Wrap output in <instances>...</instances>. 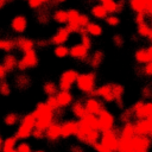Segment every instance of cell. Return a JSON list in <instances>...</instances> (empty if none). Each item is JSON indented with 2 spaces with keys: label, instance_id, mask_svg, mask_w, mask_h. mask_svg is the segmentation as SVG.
Listing matches in <instances>:
<instances>
[{
  "label": "cell",
  "instance_id": "14",
  "mask_svg": "<svg viewBox=\"0 0 152 152\" xmlns=\"http://www.w3.org/2000/svg\"><path fill=\"white\" fill-rule=\"evenodd\" d=\"M134 59L139 65H144L148 62H152V46L148 45L147 48L138 49L134 53Z\"/></svg>",
  "mask_w": 152,
  "mask_h": 152
},
{
  "label": "cell",
  "instance_id": "3",
  "mask_svg": "<svg viewBox=\"0 0 152 152\" xmlns=\"http://www.w3.org/2000/svg\"><path fill=\"white\" fill-rule=\"evenodd\" d=\"M34 122H36V120L31 113L21 116L19 119V127H18L14 137L18 140H25V139L30 138L32 134V131L34 129Z\"/></svg>",
  "mask_w": 152,
  "mask_h": 152
},
{
  "label": "cell",
  "instance_id": "11",
  "mask_svg": "<svg viewBox=\"0 0 152 152\" xmlns=\"http://www.w3.org/2000/svg\"><path fill=\"white\" fill-rule=\"evenodd\" d=\"M134 132L137 135H152V118H145V119H135L133 122Z\"/></svg>",
  "mask_w": 152,
  "mask_h": 152
},
{
  "label": "cell",
  "instance_id": "25",
  "mask_svg": "<svg viewBox=\"0 0 152 152\" xmlns=\"http://www.w3.org/2000/svg\"><path fill=\"white\" fill-rule=\"evenodd\" d=\"M137 33H138V36H140L142 38H147L148 40L152 39V30L146 21L137 24Z\"/></svg>",
  "mask_w": 152,
  "mask_h": 152
},
{
  "label": "cell",
  "instance_id": "33",
  "mask_svg": "<svg viewBox=\"0 0 152 152\" xmlns=\"http://www.w3.org/2000/svg\"><path fill=\"white\" fill-rule=\"evenodd\" d=\"M52 18H53L55 21H57V23H59V24H66V21H68L66 11H65V10H62V8H58V10H56V11H53Z\"/></svg>",
  "mask_w": 152,
  "mask_h": 152
},
{
  "label": "cell",
  "instance_id": "54",
  "mask_svg": "<svg viewBox=\"0 0 152 152\" xmlns=\"http://www.w3.org/2000/svg\"><path fill=\"white\" fill-rule=\"evenodd\" d=\"M57 4H62V2H64V1H66V0H55Z\"/></svg>",
  "mask_w": 152,
  "mask_h": 152
},
{
  "label": "cell",
  "instance_id": "41",
  "mask_svg": "<svg viewBox=\"0 0 152 152\" xmlns=\"http://www.w3.org/2000/svg\"><path fill=\"white\" fill-rule=\"evenodd\" d=\"M45 102L56 112V110H59L61 108H59V106H58V102H57V99H56V96L55 95H49L48 96V99L45 100Z\"/></svg>",
  "mask_w": 152,
  "mask_h": 152
},
{
  "label": "cell",
  "instance_id": "8",
  "mask_svg": "<svg viewBox=\"0 0 152 152\" xmlns=\"http://www.w3.org/2000/svg\"><path fill=\"white\" fill-rule=\"evenodd\" d=\"M78 72L74 69H69L62 72L59 81H58V90H70L71 87L75 84Z\"/></svg>",
  "mask_w": 152,
  "mask_h": 152
},
{
  "label": "cell",
  "instance_id": "51",
  "mask_svg": "<svg viewBox=\"0 0 152 152\" xmlns=\"http://www.w3.org/2000/svg\"><path fill=\"white\" fill-rule=\"evenodd\" d=\"M6 5V0H0V10Z\"/></svg>",
  "mask_w": 152,
  "mask_h": 152
},
{
  "label": "cell",
  "instance_id": "35",
  "mask_svg": "<svg viewBox=\"0 0 152 152\" xmlns=\"http://www.w3.org/2000/svg\"><path fill=\"white\" fill-rule=\"evenodd\" d=\"M14 40L13 39H6V38H0V50L11 52L14 49Z\"/></svg>",
  "mask_w": 152,
  "mask_h": 152
},
{
  "label": "cell",
  "instance_id": "9",
  "mask_svg": "<svg viewBox=\"0 0 152 152\" xmlns=\"http://www.w3.org/2000/svg\"><path fill=\"white\" fill-rule=\"evenodd\" d=\"M97 122H99V129L100 132L102 131H108L113 129L115 126V119L110 112H108L106 108H103L97 115Z\"/></svg>",
  "mask_w": 152,
  "mask_h": 152
},
{
  "label": "cell",
  "instance_id": "55",
  "mask_svg": "<svg viewBox=\"0 0 152 152\" xmlns=\"http://www.w3.org/2000/svg\"><path fill=\"white\" fill-rule=\"evenodd\" d=\"M6 152H18L15 148H13V150H10V151H6Z\"/></svg>",
  "mask_w": 152,
  "mask_h": 152
},
{
  "label": "cell",
  "instance_id": "50",
  "mask_svg": "<svg viewBox=\"0 0 152 152\" xmlns=\"http://www.w3.org/2000/svg\"><path fill=\"white\" fill-rule=\"evenodd\" d=\"M113 40H114V43H115L116 45H120V44L122 43V39H121L120 36H115V37L113 38Z\"/></svg>",
  "mask_w": 152,
  "mask_h": 152
},
{
  "label": "cell",
  "instance_id": "6",
  "mask_svg": "<svg viewBox=\"0 0 152 152\" xmlns=\"http://www.w3.org/2000/svg\"><path fill=\"white\" fill-rule=\"evenodd\" d=\"M133 119L152 118V103L150 101H138L131 108Z\"/></svg>",
  "mask_w": 152,
  "mask_h": 152
},
{
  "label": "cell",
  "instance_id": "39",
  "mask_svg": "<svg viewBox=\"0 0 152 152\" xmlns=\"http://www.w3.org/2000/svg\"><path fill=\"white\" fill-rule=\"evenodd\" d=\"M19 119H20V118L18 116V114H15V113H10V114H7V115L4 118V122H5L7 126H13V125L18 124Z\"/></svg>",
  "mask_w": 152,
  "mask_h": 152
},
{
  "label": "cell",
  "instance_id": "43",
  "mask_svg": "<svg viewBox=\"0 0 152 152\" xmlns=\"http://www.w3.org/2000/svg\"><path fill=\"white\" fill-rule=\"evenodd\" d=\"M15 150L18 152H31L32 151L30 144H27V142H19L18 145H15Z\"/></svg>",
  "mask_w": 152,
  "mask_h": 152
},
{
  "label": "cell",
  "instance_id": "19",
  "mask_svg": "<svg viewBox=\"0 0 152 152\" xmlns=\"http://www.w3.org/2000/svg\"><path fill=\"white\" fill-rule=\"evenodd\" d=\"M96 95L104 102H113V93H112V83H106L96 88Z\"/></svg>",
  "mask_w": 152,
  "mask_h": 152
},
{
  "label": "cell",
  "instance_id": "36",
  "mask_svg": "<svg viewBox=\"0 0 152 152\" xmlns=\"http://www.w3.org/2000/svg\"><path fill=\"white\" fill-rule=\"evenodd\" d=\"M58 90V87L55 82H51V81H48L44 83L43 86V91L49 96V95H55Z\"/></svg>",
  "mask_w": 152,
  "mask_h": 152
},
{
  "label": "cell",
  "instance_id": "26",
  "mask_svg": "<svg viewBox=\"0 0 152 152\" xmlns=\"http://www.w3.org/2000/svg\"><path fill=\"white\" fill-rule=\"evenodd\" d=\"M124 87L121 84H118V83H112V93H113V99H114V102L118 103V106H121L122 104V96H124Z\"/></svg>",
  "mask_w": 152,
  "mask_h": 152
},
{
  "label": "cell",
  "instance_id": "49",
  "mask_svg": "<svg viewBox=\"0 0 152 152\" xmlns=\"http://www.w3.org/2000/svg\"><path fill=\"white\" fill-rule=\"evenodd\" d=\"M6 75H7V70H6L5 66L0 63V81L5 80V78H6Z\"/></svg>",
  "mask_w": 152,
  "mask_h": 152
},
{
  "label": "cell",
  "instance_id": "52",
  "mask_svg": "<svg viewBox=\"0 0 152 152\" xmlns=\"http://www.w3.org/2000/svg\"><path fill=\"white\" fill-rule=\"evenodd\" d=\"M48 43H49V42H43V40H42V42L38 43V45H42V46H43V45H46Z\"/></svg>",
  "mask_w": 152,
  "mask_h": 152
},
{
  "label": "cell",
  "instance_id": "44",
  "mask_svg": "<svg viewBox=\"0 0 152 152\" xmlns=\"http://www.w3.org/2000/svg\"><path fill=\"white\" fill-rule=\"evenodd\" d=\"M10 91H11L10 84L5 80L0 81V94L1 95H7V94H10Z\"/></svg>",
  "mask_w": 152,
  "mask_h": 152
},
{
  "label": "cell",
  "instance_id": "13",
  "mask_svg": "<svg viewBox=\"0 0 152 152\" xmlns=\"http://www.w3.org/2000/svg\"><path fill=\"white\" fill-rule=\"evenodd\" d=\"M44 138L49 140L50 142H56L61 139V122L53 121L45 131H44Z\"/></svg>",
  "mask_w": 152,
  "mask_h": 152
},
{
  "label": "cell",
  "instance_id": "21",
  "mask_svg": "<svg viewBox=\"0 0 152 152\" xmlns=\"http://www.w3.org/2000/svg\"><path fill=\"white\" fill-rule=\"evenodd\" d=\"M14 46H15L18 50H20L21 52H24V51L34 49L36 43H34L32 39L27 38V37H18V38L14 39Z\"/></svg>",
  "mask_w": 152,
  "mask_h": 152
},
{
  "label": "cell",
  "instance_id": "5",
  "mask_svg": "<svg viewBox=\"0 0 152 152\" xmlns=\"http://www.w3.org/2000/svg\"><path fill=\"white\" fill-rule=\"evenodd\" d=\"M38 62H39V59H38V55H37L36 50L31 49V50L23 52L21 58L17 62V69H19L21 71L27 70V69H32V68L38 65Z\"/></svg>",
  "mask_w": 152,
  "mask_h": 152
},
{
  "label": "cell",
  "instance_id": "12",
  "mask_svg": "<svg viewBox=\"0 0 152 152\" xmlns=\"http://www.w3.org/2000/svg\"><path fill=\"white\" fill-rule=\"evenodd\" d=\"M83 104L87 113L94 114V115H97L104 108L103 101L97 96H87V99L83 101Z\"/></svg>",
  "mask_w": 152,
  "mask_h": 152
},
{
  "label": "cell",
  "instance_id": "30",
  "mask_svg": "<svg viewBox=\"0 0 152 152\" xmlns=\"http://www.w3.org/2000/svg\"><path fill=\"white\" fill-rule=\"evenodd\" d=\"M119 135L124 137V138H127V139H131L133 135H135V132H134V127H133V122H125L122 124V127L119 132Z\"/></svg>",
  "mask_w": 152,
  "mask_h": 152
},
{
  "label": "cell",
  "instance_id": "23",
  "mask_svg": "<svg viewBox=\"0 0 152 152\" xmlns=\"http://www.w3.org/2000/svg\"><path fill=\"white\" fill-rule=\"evenodd\" d=\"M84 28H86L88 36H91V37H100L103 32L102 26L99 23H95V21H89L84 26Z\"/></svg>",
  "mask_w": 152,
  "mask_h": 152
},
{
  "label": "cell",
  "instance_id": "58",
  "mask_svg": "<svg viewBox=\"0 0 152 152\" xmlns=\"http://www.w3.org/2000/svg\"><path fill=\"white\" fill-rule=\"evenodd\" d=\"M110 152H115V151H110Z\"/></svg>",
  "mask_w": 152,
  "mask_h": 152
},
{
  "label": "cell",
  "instance_id": "7",
  "mask_svg": "<svg viewBox=\"0 0 152 152\" xmlns=\"http://www.w3.org/2000/svg\"><path fill=\"white\" fill-rule=\"evenodd\" d=\"M99 141L101 144H103L109 151H115L118 148V142H119V133L113 129H108V131H102L100 133V139Z\"/></svg>",
  "mask_w": 152,
  "mask_h": 152
},
{
  "label": "cell",
  "instance_id": "34",
  "mask_svg": "<svg viewBox=\"0 0 152 152\" xmlns=\"http://www.w3.org/2000/svg\"><path fill=\"white\" fill-rule=\"evenodd\" d=\"M53 53H55V56H57L58 58H64V57L69 56V48H68V46H65L64 44L55 45Z\"/></svg>",
  "mask_w": 152,
  "mask_h": 152
},
{
  "label": "cell",
  "instance_id": "24",
  "mask_svg": "<svg viewBox=\"0 0 152 152\" xmlns=\"http://www.w3.org/2000/svg\"><path fill=\"white\" fill-rule=\"evenodd\" d=\"M90 14L95 18V19H99V20H103L106 17H107V11L104 10V7L99 2V4H94L90 8Z\"/></svg>",
  "mask_w": 152,
  "mask_h": 152
},
{
  "label": "cell",
  "instance_id": "47",
  "mask_svg": "<svg viewBox=\"0 0 152 152\" xmlns=\"http://www.w3.org/2000/svg\"><path fill=\"white\" fill-rule=\"evenodd\" d=\"M31 137H32V138H34V139L42 140V139H44V131H42V129H38V128H34V129L32 131V134H31Z\"/></svg>",
  "mask_w": 152,
  "mask_h": 152
},
{
  "label": "cell",
  "instance_id": "37",
  "mask_svg": "<svg viewBox=\"0 0 152 152\" xmlns=\"http://www.w3.org/2000/svg\"><path fill=\"white\" fill-rule=\"evenodd\" d=\"M103 59V53L101 51H95L91 57H89V62H90V65L93 66H97Z\"/></svg>",
  "mask_w": 152,
  "mask_h": 152
},
{
  "label": "cell",
  "instance_id": "18",
  "mask_svg": "<svg viewBox=\"0 0 152 152\" xmlns=\"http://www.w3.org/2000/svg\"><path fill=\"white\" fill-rule=\"evenodd\" d=\"M70 34H71V33L68 31L66 27H59V28L57 30V32L51 37V39H50L49 43L52 44V45L64 44V43H66V40L69 39Z\"/></svg>",
  "mask_w": 152,
  "mask_h": 152
},
{
  "label": "cell",
  "instance_id": "57",
  "mask_svg": "<svg viewBox=\"0 0 152 152\" xmlns=\"http://www.w3.org/2000/svg\"><path fill=\"white\" fill-rule=\"evenodd\" d=\"M8 1H12V0H6V2H8Z\"/></svg>",
  "mask_w": 152,
  "mask_h": 152
},
{
  "label": "cell",
  "instance_id": "46",
  "mask_svg": "<svg viewBox=\"0 0 152 152\" xmlns=\"http://www.w3.org/2000/svg\"><path fill=\"white\" fill-rule=\"evenodd\" d=\"M91 147L96 151V152H110L103 144H101L100 141H97V142H95L94 145H91Z\"/></svg>",
  "mask_w": 152,
  "mask_h": 152
},
{
  "label": "cell",
  "instance_id": "4",
  "mask_svg": "<svg viewBox=\"0 0 152 152\" xmlns=\"http://www.w3.org/2000/svg\"><path fill=\"white\" fill-rule=\"evenodd\" d=\"M76 87L77 89L87 95L90 90L95 89L96 86V75L95 72H83V74H78L77 78H76Z\"/></svg>",
  "mask_w": 152,
  "mask_h": 152
},
{
  "label": "cell",
  "instance_id": "10",
  "mask_svg": "<svg viewBox=\"0 0 152 152\" xmlns=\"http://www.w3.org/2000/svg\"><path fill=\"white\" fill-rule=\"evenodd\" d=\"M129 146L132 151H141V152H148L151 146V137L146 135H133L129 139Z\"/></svg>",
  "mask_w": 152,
  "mask_h": 152
},
{
  "label": "cell",
  "instance_id": "28",
  "mask_svg": "<svg viewBox=\"0 0 152 152\" xmlns=\"http://www.w3.org/2000/svg\"><path fill=\"white\" fill-rule=\"evenodd\" d=\"M70 109H71V113L74 114V116H75L76 119H80V118H82L83 115L87 114V110H86V108H84V104H83V102H81V101L72 102V103L70 104Z\"/></svg>",
  "mask_w": 152,
  "mask_h": 152
},
{
  "label": "cell",
  "instance_id": "20",
  "mask_svg": "<svg viewBox=\"0 0 152 152\" xmlns=\"http://www.w3.org/2000/svg\"><path fill=\"white\" fill-rule=\"evenodd\" d=\"M26 27H27V19L24 15H15L11 21V28L15 33L25 32Z\"/></svg>",
  "mask_w": 152,
  "mask_h": 152
},
{
  "label": "cell",
  "instance_id": "48",
  "mask_svg": "<svg viewBox=\"0 0 152 152\" xmlns=\"http://www.w3.org/2000/svg\"><path fill=\"white\" fill-rule=\"evenodd\" d=\"M146 18L147 17L144 13H137L135 14V18H134V21H135V24H140V23L146 21Z\"/></svg>",
  "mask_w": 152,
  "mask_h": 152
},
{
  "label": "cell",
  "instance_id": "53",
  "mask_svg": "<svg viewBox=\"0 0 152 152\" xmlns=\"http://www.w3.org/2000/svg\"><path fill=\"white\" fill-rule=\"evenodd\" d=\"M2 141H4V139L0 137V151H1V146H2Z\"/></svg>",
  "mask_w": 152,
  "mask_h": 152
},
{
  "label": "cell",
  "instance_id": "38",
  "mask_svg": "<svg viewBox=\"0 0 152 152\" xmlns=\"http://www.w3.org/2000/svg\"><path fill=\"white\" fill-rule=\"evenodd\" d=\"M27 1H28V6L32 10H40L42 7L51 2V0H27Z\"/></svg>",
  "mask_w": 152,
  "mask_h": 152
},
{
  "label": "cell",
  "instance_id": "2",
  "mask_svg": "<svg viewBox=\"0 0 152 152\" xmlns=\"http://www.w3.org/2000/svg\"><path fill=\"white\" fill-rule=\"evenodd\" d=\"M66 15H68V21H66V28L70 33H77V31L81 27H84L89 21V17L87 14H83L78 12L77 10L69 8L66 10Z\"/></svg>",
  "mask_w": 152,
  "mask_h": 152
},
{
  "label": "cell",
  "instance_id": "45",
  "mask_svg": "<svg viewBox=\"0 0 152 152\" xmlns=\"http://www.w3.org/2000/svg\"><path fill=\"white\" fill-rule=\"evenodd\" d=\"M142 74L146 77H150L152 75V62H148L142 65Z\"/></svg>",
  "mask_w": 152,
  "mask_h": 152
},
{
  "label": "cell",
  "instance_id": "22",
  "mask_svg": "<svg viewBox=\"0 0 152 152\" xmlns=\"http://www.w3.org/2000/svg\"><path fill=\"white\" fill-rule=\"evenodd\" d=\"M99 2L104 7V10L107 11V13L109 14H115V13H119L121 12V7L119 6L118 1L116 0H99Z\"/></svg>",
  "mask_w": 152,
  "mask_h": 152
},
{
  "label": "cell",
  "instance_id": "1",
  "mask_svg": "<svg viewBox=\"0 0 152 152\" xmlns=\"http://www.w3.org/2000/svg\"><path fill=\"white\" fill-rule=\"evenodd\" d=\"M56 112L46 103V102H40L37 104V107L33 109L31 113L32 116L34 118V128L45 131L53 121H55V114Z\"/></svg>",
  "mask_w": 152,
  "mask_h": 152
},
{
  "label": "cell",
  "instance_id": "42",
  "mask_svg": "<svg viewBox=\"0 0 152 152\" xmlns=\"http://www.w3.org/2000/svg\"><path fill=\"white\" fill-rule=\"evenodd\" d=\"M80 38H81V44H82L86 49L90 50V49H91V45H93L90 37H89L88 34H82V36H80Z\"/></svg>",
  "mask_w": 152,
  "mask_h": 152
},
{
  "label": "cell",
  "instance_id": "29",
  "mask_svg": "<svg viewBox=\"0 0 152 152\" xmlns=\"http://www.w3.org/2000/svg\"><path fill=\"white\" fill-rule=\"evenodd\" d=\"M17 62H18V59H17V57L13 53H7L4 57V61H2L1 64L5 66V69L8 72V71H13L17 68Z\"/></svg>",
  "mask_w": 152,
  "mask_h": 152
},
{
  "label": "cell",
  "instance_id": "15",
  "mask_svg": "<svg viewBox=\"0 0 152 152\" xmlns=\"http://www.w3.org/2000/svg\"><path fill=\"white\" fill-rule=\"evenodd\" d=\"M77 129V119L76 120H66L61 124V138L68 139L72 135H75Z\"/></svg>",
  "mask_w": 152,
  "mask_h": 152
},
{
  "label": "cell",
  "instance_id": "16",
  "mask_svg": "<svg viewBox=\"0 0 152 152\" xmlns=\"http://www.w3.org/2000/svg\"><path fill=\"white\" fill-rule=\"evenodd\" d=\"M69 56L77 61H86L89 57V50L86 49L81 43L69 48Z\"/></svg>",
  "mask_w": 152,
  "mask_h": 152
},
{
  "label": "cell",
  "instance_id": "32",
  "mask_svg": "<svg viewBox=\"0 0 152 152\" xmlns=\"http://www.w3.org/2000/svg\"><path fill=\"white\" fill-rule=\"evenodd\" d=\"M17 142H18V139L14 135L13 137H7L2 141V146H1V151L0 152H6V151H10V150L15 148Z\"/></svg>",
  "mask_w": 152,
  "mask_h": 152
},
{
  "label": "cell",
  "instance_id": "17",
  "mask_svg": "<svg viewBox=\"0 0 152 152\" xmlns=\"http://www.w3.org/2000/svg\"><path fill=\"white\" fill-rule=\"evenodd\" d=\"M59 108H68L74 102V95L70 93V90H57L55 94Z\"/></svg>",
  "mask_w": 152,
  "mask_h": 152
},
{
  "label": "cell",
  "instance_id": "56",
  "mask_svg": "<svg viewBox=\"0 0 152 152\" xmlns=\"http://www.w3.org/2000/svg\"><path fill=\"white\" fill-rule=\"evenodd\" d=\"M31 152H45V151H43V150H37V151H31Z\"/></svg>",
  "mask_w": 152,
  "mask_h": 152
},
{
  "label": "cell",
  "instance_id": "40",
  "mask_svg": "<svg viewBox=\"0 0 152 152\" xmlns=\"http://www.w3.org/2000/svg\"><path fill=\"white\" fill-rule=\"evenodd\" d=\"M104 20H106V23L109 25V26H118L119 25V23H120V19H119V17L118 15H115V14H107V17L104 18Z\"/></svg>",
  "mask_w": 152,
  "mask_h": 152
},
{
  "label": "cell",
  "instance_id": "31",
  "mask_svg": "<svg viewBox=\"0 0 152 152\" xmlns=\"http://www.w3.org/2000/svg\"><path fill=\"white\" fill-rule=\"evenodd\" d=\"M100 131L99 129H91L86 137H84V139H83V144H86V145H88V146H91V145H94L95 142H97L99 141V139H100Z\"/></svg>",
  "mask_w": 152,
  "mask_h": 152
},
{
  "label": "cell",
  "instance_id": "27",
  "mask_svg": "<svg viewBox=\"0 0 152 152\" xmlns=\"http://www.w3.org/2000/svg\"><path fill=\"white\" fill-rule=\"evenodd\" d=\"M146 4H147V0H128L129 8L135 13H144L145 14Z\"/></svg>",
  "mask_w": 152,
  "mask_h": 152
}]
</instances>
